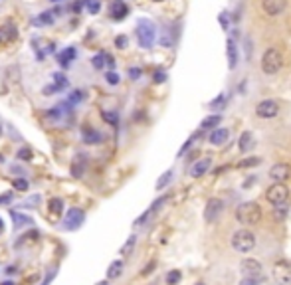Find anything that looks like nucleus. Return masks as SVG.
I'll use <instances>...</instances> for the list:
<instances>
[{
    "instance_id": "f257e3e1",
    "label": "nucleus",
    "mask_w": 291,
    "mask_h": 285,
    "mask_svg": "<svg viewBox=\"0 0 291 285\" xmlns=\"http://www.w3.org/2000/svg\"><path fill=\"white\" fill-rule=\"evenodd\" d=\"M236 220L244 226H254L262 220V208L258 202H242L236 208Z\"/></svg>"
},
{
    "instance_id": "f03ea898",
    "label": "nucleus",
    "mask_w": 291,
    "mask_h": 285,
    "mask_svg": "<svg viewBox=\"0 0 291 285\" xmlns=\"http://www.w3.org/2000/svg\"><path fill=\"white\" fill-rule=\"evenodd\" d=\"M137 40H139V46L145 48V50H151L155 40H157V26L147 20V18H141L137 22Z\"/></svg>"
},
{
    "instance_id": "7ed1b4c3",
    "label": "nucleus",
    "mask_w": 291,
    "mask_h": 285,
    "mask_svg": "<svg viewBox=\"0 0 291 285\" xmlns=\"http://www.w3.org/2000/svg\"><path fill=\"white\" fill-rule=\"evenodd\" d=\"M232 248L236 252H240V254L252 252L256 248V236H254V232H250L246 228L234 232V236H232Z\"/></svg>"
},
{
    "instance_id": "20e7f679",
    "label": "nucleus",
    "mask_w": 291,
    "mask_h": 285,
    "mask_svg": "<svg viewBox=\"0 0 291 285\" xmlns=\"http://www.w3.org/2000/svg\"><path fill=\"white\" fill-rule=\"evenodd\" d=\"M281 68H283V56H281V52L277 50V48H267V50L264 52V56H262V70H264V73L273 75Z\"/></svg>"
},
{
    "instance_id": "39448f33",
    "label": "nucleus",
    "mask_w": 291,
    "mask_h": 285,
    "mask_svg": "<svg viewBox=\"0 0 291 285\" xmlns=\"http://www.w3.org/2000/svg\"><path fill=\"white\" fill-rule=\"evenodd\" d=\"M266 198L273 206H283L287 202V198H289V188L285 184H281V182H273L266 190Z\"/></svg>"
},
{
    "instance_id": "423d86ee",
    "label": "nucleus",
    "mask_w": 291,
    "mask_h": 285,
    "mask_svg": "<svg viewBox=\"0 0 291 285\" xmlns=\"http://www.w3.org/2000/svg\"><path fill=\"white\" fill-rule=\"evenodd\" d=\"M271 277L277 285H291V261L289 260H279L273 263Z\"/></svg>"
},
{
    "instance_id": "0eeeda50",
    "label": "nucleus",
    "mask_w": 291,
    "mask_h": 285,
    "mask_svg": "<svg viewBox=\"0 0 291 285\" xmlns=\"http://www.w3.org/2000/svg\"><path fill=\"white\" fill-rule=\"evenodd\" d=\"M240 271H242V275H244V277L260 279L262 273H264V267H262V263L258 260L246 258V260H242V263H240Z\"/></svg>"
},
{
    "instance_id": "6e6552de",
    "label": "nucleus",
    "mask_w": 291,
    "mask_h": 285,
    "mask_svg": "<svg viewBox=\"0 0 291 285\" xmlns=\"http://www.w3.org/2000/svg\"><path fill=\"white\" fill-rule=\"evenodd\" d=\"M277 113H279V105L273 99H264L256 105V115L262 119H273L277 117Z\"/></svg>"
},
{
    "instance_id": "1a4fd4ad",
    "label": "nucleus",
    "mask_w": 291,
    "mask_h": 285,
    "mask_svg": "<svg viewBox=\"0 0 291 285\" xmlns=\"http://www.w3.org/2000/svg\"><path fill=\"white\" fill-rule=\"evenodd\" d=\"M83 222H85V212L81 208H72V210H68V216L64 220V228L73 232V230L81 228Z\"/></svg>"
},
{
    "instance_id": "9d476101",
    "label": "nucleus",
    "mask_w": 291,
    "mask_h": 285,
    "mask_svg": "<svg viewBox=\"0 0 291 285\" xmlns=\"http://www.w3.org/2000/svg\"><path fill=\"white\" fill-rule=\"evenodd\" d=\"M269 178L273 180V182H285L287 178H291V166L287 165V163H277V165H273L271 168H269Z\"/></svg>"
},
{
    "instance_id": "9b49d317",
    "label": "nucleus",
    "mask_w": 291,
    "mask_h": 285,
    "mask_svg": "<svg viewBox=\"0 0 291 285\" xmlns=\"http://www.w3.org/2000/svg\"><path fill=\"white\" fill-rule=\"evenodd\" d=\"M222 210H224V200H220V198H210L208 204H206V208H204V220H206V222L218 220V216L222 214Z\"/></svg>"
},
{
    "instance_id": "f8f14e48",
    "label": "nucleus",
    "mask_w": 291,
    "mask_h": 285,
    "mask_svg": "<svg viewBox=\"0 0 291 285\" xmlns=\"http://www.w3.org/2000/svg\"><path fill=\"white\" fill-rule=\"evenodd\" d=\"M287 6V0H262V8L269 16H277Z\"/></svg>"
},
{
    "instance_id": "ddd939ff",
    "label": "nucleus",
    "mask_w": 291,
    "mask_h": 285,
    "mask_svg": "<svg viewBox=\"0 0 291 285\" xmlns=\"http://www.w3.org/2000/svg\"><path fill=\"white\" fill-rule=\"evenodd\" d=\"M210 166H212V159L210 157H204V159H200V161H196V163L192 165L190 176L192 178H200V176H204L210 170Z\"/></svg>"
},
{
    "instance_id": "4468645a",
    "label": "nucleus",
    "mask_w": 291,
    "mask_h": 285,
    "mask_svg": "<svg viewBox=\"0 0 291 285\" xmlns=\"http://www.w3.org/2000/svg\"><path fill=\"white\" fill-rule=\"evenodd\" d=\"M228 139H230V131L226 127H218V129L210 131V135H208V141L214 147H222L224 142H228Z\"/></svg>"
},
{
    "instance_id": "2eb2a0df",
    "label": "nucleus",
    "mask_w": 291,
    "mask_h": 285,
    "mask_svg": "<svg viewBox=\"0 0 291 285\" xmlns=\"http://www.w3.org/2000/svg\"><path fill=\"white\" fill-rule=\"evenodd\" d=\"M81 139H83V142H87V145H99V142L103 141V135L93 127H83L81 129Z\"/></svg>"
},
{
    "instance_id": "dca6fc26",
    "label": "nucleus",
    "mask_w": 291,
    "mask_h": 285,
    "mask_svg": "<svg viewBox=\"0 0 291 285\" xmlns=\"http://www.w3.org/2000/svg\"><path fill=\"white\" fill-rule=\"evenodd\" d=\"M75 58H77V50H75V46H68L64 52H60V54H58V62H60V66H62L64 70H68Z\"/></svg>"
},
{
    "instance_id": "f3484780",
    "label": "nucleus",
    "mask_w": 291,
    "mask_h": 285,
    "mask_svg": "<svg viewBox=\"0 0 291 285\" xmlns=\"http://www.w3.org/2000/svg\"><path fill=\"white\" fill-rule=\"evenodd\" d=\"M226 56H228V68L230 70H236L238 60H240V54H238V48H236V42L234 40H228L226 42Z\"/></svg>"
},
{
    "instance_id": "a211bd4d",
    "label": "nucleus",
    "mask_w": 291,
    "mask_h": 285,
    "mask_svg": "<svg viewBox=\"0 0 291 285\" xmlns=\"http://www.w3.org/2000/svg\"><path fill=\"white\" fill-rule=\"evenodd\" d=\"M129 14V6L123 2V0H113L111 2V16L113 20H123Z\"/></svg>"
},
{
    "instance_id": "6ab92c4d",
    "label": "nucleus",
    "mask_w": 291,
    "mask_h": 285,
    "mask_svg": "<svg viewBox=\"0 0 291 285\" xmlns=\"http://www.w3.org/2000/svg\"><path fill=\"white\" fill-rule=\"evenodd\" d=\"M252 147H254V135L250 131H244L240 135V139H238V149L242 153H248Z\"/></svg>"
},
{
    "instance_id": "aec40b11",
    "label": "nucleus",
    "mask_w": 291,
    "mask_h": 285,
    "mask_svg": "<svg viewBox=\"0 0 291 285\" xmlns=\"http://www.w3.org/2000/svg\"><path fill=\"white\" fill-rule=\"evenodd\" d=\"M220 123H222V115H218V113H216V115H208V117L202 119L200 129H202V131H210V129L214 131V129H218Z\"/></svg>"
},
{
    "instance_id": "412c9836",
    "label": "nucleus",
    "mask_w": 291,
    "mask_h": 285,
    "mask_svg": "<svg viewBox=\"0 0 291 285\" xmlns=\"http://www.w3.org/2000/svg\"><path fill=\"white\" fill-rule=\"evenodd\" d=\"M34 26H50L54 24V12H42L32 20Z\"/></svg>"
},
{
    "instance_id": "4be33fe9",
    "label": "nucleus",
    "mask_w": 291,
    "mask_h": 285,
    "mask_svg": "<svg viewBox=\"0 0 291 285\" xmlns=\"http://www.w3.org/2000/svg\"><path fill=\"white\" fill-rule=\"evenodd\" d=\"M121 273H123V261L121 260L111 261V265L107 267V279H117Z\"/></svg>"
},
{
    "instance_id": "5701e85b",
    "label": "nucleus",
    "mask_w": 291,
    "mask_h": 285,
    "mask_svg": "<svg viewBox=\"0 0 291 285\" xmlns=\"http://www.w3.org/2000/svg\"><path fill=\"white\" fill-rule=\"evenodd\" d=\"M10 216H12V220H14V228H22V226H28V224L34 222L30 216H24V214H20V212H10Z\"/></svg>"
},
{
    "instance_id": "b1692460",
    "label": "nucleus",
    "mask_w": 291,
    "mask_h": 285,
    "mask_svg": "<svg viewBox=\"0 0 291 285\" xmlns=\"http://www.w3.org/2000/svg\"><path fill=\"white\" fill-rule=\"evenodd\" d=\"M262 163H264L262 157H248L246 161H240L238 166H240V168H250V166H258V165H262Z\"/></svg>"
},
{
    "instance_id": "393cba45",
    "label": "nucleus",
    "mask_w": 291,
    "mask_h": 285,
    "mask_svg": "<svg viewBox=\"0 0 291 285\" xmlns=\"http://www.w3.org/2000/svg\"><path fill=\"white\" fill-rule=\"evenodd\" d=\"M101 119H103L105 123H109L111 127H117V123H119L117 111H101Z\"/></svg>"
},
{
    "instance_id": "a878e982",
    "label": "nucleus",
    "mask_w": 291,
    "mask_h": 285,
    "mask_svg": "<svg viewBox=\"0 0 291 285\" xmlns=\"http://www.w3.org/2000/svg\"><path fill=\"white\" fill-rule=\"evenodd\" d=\"M91 64H93L95 70H103L105 64H107V54H97V56H93V58H91Z\"/></svg>"
},
{
    "instance_id": "bb28decb",
    "label": "nucleus",
    "mask_w": 291,
    "mask_h": 285,
    "mask_svg": "<svg viewBox=\"0 0 291 285\" xmlns=\"http://www.w3.org/2000/svg\"><path fill=\"white\" fill-rule=\"evenodd\" d=\"M85 157H81V161H77V163H73V166H72V176H75V178H81L83 176V170H85V161H83Z\"/></svg>"
},
{
    "instance_id": "cd10ccee",
    "label": "nucleus",
    "mask_w": 291,
    "mask_h": 285,
    "mask_svg": "<svg viewBox=\"0 0 291 285\" xmlns=\"http://www.w3.org/2000/svg\"><path fill=\"white\" fill-rule=\"evenodd\" d=\"M180 279H182V273H180L178 269H170V271L167 273V285H178Z\"/></svg>"
},
{
    "instance_id": "c85d7f7f",
    "label": "nucleus",
    "mask_w": 291,
    "mask_h": 285,
    "mask_svg": "<svg viewBox=\"0 0 291 285\" xmlns=\"http://www.w3.org/2000/svg\"><path fill=\"white\" fill-rule=\"evenodd\" d=\"M170 180H172V170H167V172H163V176L157 180V190H163V188H167Z\"/></svg>"
},
{
    "instance_id": "c756f323",
    "label": "nucleus",
    "mask_w": 291,
    "mask_h": 285,
    "mask_svg": "<svg viewBox=\"0 0 291 285\" xmlns=\"http://www.w3.org/2000/svg\"><path fill=\"white\" fill-rule=\"evenodd\" d=\"M85 8H87L89 14H99L101 2H99V0H85Z\"/></svg>"
},
{
    "instance_id": "7c9ffc66",
    "label": "nucleus",
    "mask_w": 291,
    "mask_h": 285,
    "mask_svg": "<svg viewBox=\"0 0 291 285\" xmlns=\"http://www.w3.org/2000/svg\"><path fill=\"white\" fill-rule=\"evenodd\" d=\"M54 87L60 91V89H66L68 87V77L64 73H54Z\"/></svg>"
},
{
    "instance_id": "2f4dec72",
    "label": "nucleus",
    "mask_w": 291,
    "mask_h": 285,
    "mask_svg": "<svg viewBox=\"0 0 291 285\" xmlns=\"http://www.w3.org/2000/svg\"><path fill=\"white\" fill-rule=\"evenodd\" d=\"M135 242H137V238H135V236H129L127 242H125L123 248H121V254H123V256H129V254L133 252V248H135Z\"/></svg>"
},
{
    "instance_id": "473e14b6",
    "label": "nucleus",
    "mask_w": 291,
    "mask_h": 285,
    "mask_svg": "<svg viewBox=\"0 0 291 285\" xmlns=\"http://www.w3.org/2000/svg\"><path fill=\"white\" fill-rule=\"evenodd\" d=\"M48 204H50V212L52 214H60L64 210V200H60V198H52Z\"/></svg>"
},
{
    "instance_id": "72a5a7b5",
    "label": "nucleus",
    "mask_w": 291,
    "mask_h": 285,
    "mask_svg": "<svg viewBox=\"0 0 291 285\" xmlns=\"http://www.w3.org/2000/svg\"><path fill=\"white\" fill-rule=\"evenodd\" d=\"M81 99H83V91L75 89V91H72V93H70V97H68V103H70V105H73V103H79Z\"/></svg>"
},
{
    "instance_id": "f704fd0d",
    "label": "nucleus",
    "mask_w": 291,
    "mask_h": 285,
    "mask_svg": "<svg viewBox=\"0 0 291 285\" xmlns=\"http://www.w3.org/2000/svg\"><path fill=\"white\" fill-rule=\"evenodd\" d=\"M105 81H107L109 85H119L121 77H119V73H117V71H107V73H105Z\"/></svg>"
},
{
    "instance_id": "c9c22d12",
    "label": "nucleus",
    "mask_w": 291,
    "mask_h": 285,
    "mask_svg": "<svg viewBox=\"0 0 291 285\" xmlns=\"http://www.w3.org/2000/svg\"><path fill=\"white\" fill-rule=\"evenodd\" d=\"M12 186H14L16 190H20V192H26V190H28V180H24V178H14V180H12Z\"/></svg>"
},
{
    "instance_id": "e433bc0d",
    "label": "nucleus",
    "mask_w": 291,
    "mask_h": 285,
    "mask_svg": "<svg viewBox=\"0 0 291 285\" xmlns=\"http://www.w3.org/2000/svg\"><path fill=\"white\" fill-rule=\"evenodd\" d=\"M151 216H153V210L149 208L147 212H143V214H141V216H139V218L135 220V226H143V224H145V222H147V220H149Z\"/></svg>"
},
{
    "instance_id": "4c0bfd02",
    "label": "nucleus",
    "mask_w": 291,
    "mask_h": 285,
    "mask_svg": "<svg viewBox=\"0 0 291 285\" xmlns=\"http://www.w3.org/2000/svg\"><path fill=\"white\" fill-rule=\"evenodd\" d=\"M230 14L228 12H220V16H218V20H220V26H222V30H228L230 28V18H228Z\"/></svg>"
},
{
    "instance_id": "58836bf2",
    "label": "nucleus",
    "mask_w": 291,
    "mask_h": 285,
    "mask_svg": "<svg viewBox=\"0 0 291 285\" xmlns=\"http://www.w3.org/2000/svg\"><path fill=\"white\" fill-rule=\"evenodd\" d=\"M153 81H155V83H165V81H167V71L157 70V71L153 73Z\"/></svg>"
},
{
    "instance_id": "ea45409f",
    "label": "nucleus",
    "mask_w": 291,
    "mask_h": 285,
    "mask_svg": "<svg viewBox=\"0 0 291 285\" xmlns=\"http://www.w3.org/2000/svg\"><path fill=\"white\" fill-rule=\"evenodd\" d=\"M155 267H157V261H155V260H151V261H149L147 265H145V269L141 271V275H143V277H147V275H151Z\"/></svg>"
},
{
    "instance_id": "a19ab883",
    "label": "nucleus",
    "mask_w": 291,
    "mask_h": 285,
    "mask_svg": "<svg viewBox=\"0 0 291 285\" xmlns=\"http://www.w3.org/2000/svg\"><path fill=\"white\" fill-rule=\"evenodd\" d=\"M30 157H32V151L30 149H20L18 153H16V159H20V161H30Z\"/></svg>"
},
{
    "instance_id": "79ce46f5",
    "label": "nucleus",
    "mask_w": 291,
    "mask_h": 285,
    "mask_svg": "<svg viewBox=\"0 0 291 285\" xmlns=\"http://www.w3.org/2000/svg\"><path fill=\"white\" fill-rule=\"evenodd\" d=\"M194 139H196V135H192V137H190V139H188V141L184 142V145H182V149L178 151V157H182V155H184V153H186V151L190 149V145H192V142H194Z\"/></svg>"
},
{
    "instance_id": "37998d69",
    "label": "nucleus",
    "mask_w": 291,
    "mask_h": 285,
    "mask_svg": "<svg viewBox=\"0 0 291 285\" xmlns=\"http://www.w3.org/2000/svg\"><path fill=\"white\" fill-rule=\"evenodd\" d=\"M224 101H226V95H224V93H220L218 97L210 103V107H222V105H224Z\"/></svg>"
},
{
    "instance_id": "c03bdc74",
    "label": "nucleus",
    "mask_w": 291,
    "mask_h": 285,
    "mask_svg": "<svg viewBox=\"0 0 291 285\" xmlns=\"http://www.w3.org/2000/svg\"><path fill=\"white\" fill-rule=\"evenodd\" d=\"M141 73H143L141 68H131V70H129V77H131L133 81H137V79L141 77Z\"/></svg>"
},
{
    "instance_id": "a18cd8bd",
    "label": "nucleus",
    "mask_w": 291,
    "mask_h": 285,
    "mask_svg": "<svg viewBox=\"0 0 291 285\" xmlns=\"http://www.w3.org/2000/svg\"><path fill=\"white\" fill-rule=\"evenodd\" d=\"M115 46L119 48V50L127 48V36H117V38H115Z\"/></svg>"
},
{
    "instance_id": "49530a36",
    "label": "nucleus",
    "mask_w": 291,
    "mask_h": 285,
    "mask_svg": "<svg viewBox=\"0 0 291 285\" xmlns=\"http://www.w3.org/2000/svg\"><path fill=\"white\" fill-rule=\"evenodd\" d=\"M165 202H167V196H163V198H159V200H155V202L151 204V210H153V214H155V212H157V210H159V208H161V206H163Z\"/></svg>"
},
{
    "instance_id": "de8ad7c7",
    "label": "nucleus",
    "mask_w": 291,
    "mask_h": 285,
    "mask_svg": "<svg viewBox=\"0 0 291 285\" xmlns=\"http://www.w3.org/2000/svg\"><path fill=\"white\" fill-rule=\"evenodd\" d=\"M64 113H62V107H54L50 109V113H48V117H52V119H60Z\"/></svg>"
},
{
    "instance_id": "09e8293b",
    "label": "nucleus",
    "mask_w": 291,
    "mask_h": 285,
    "mask_svg": "<svg viewBox=\"0 0 291 285\" xmlns=\"http://www.w3.org/2000/svg\"><path fill=\"white\" fill-rule=\"evenodd\" d=\"M240 285H260V279H250V277H242Z\"/></svg>"
},
{
    "instance_id": "8fccbe9b",
    "label": "nucleus",
    "mask_w": 291,
    "mask_h": 285,
    "mask_svg": "<svg viewBox=\"0 0 291 285\" xmlns=\"http://www.w3.org/2000/svg\"><path fill=\"white\" fill-rule=\"evenodd\" d=\"M54 277H56V269H52L50 273H48V275H46V279L42 281V285H50V281H52Z\"/></svg>"
},
{
    "instance_id": "3c124183",
    "label": "nucleus",
    "mask_w": 291,
    "mask_h": 285,
    "mask_svg": "<svg viewBox=\"0 0 291 285\" xmlns=\"http://www.w3.org/2000/svg\"><path fill=\"white\" fill-rule=\"evenodd\" d=\"M6 38H16V28L14 26H8L6 28Z\"/></svg>"
},
{
    "instance_id": "603ef678",
    "label": "nucleus",
    "mask_w": 291,
    "mask_h": 285,
    "mask_svg": "<svg viewBox=\"0 0 291 285\" xmlns=\"http://www.w3.org/2000/svg\"><path fill=\"white\" fill-rule=\"evenodd\" d=\"M83 6H85V0H77V2L73 4V10H75V12H79Z\"/></svg>"
},
{
    "instance_id": "864d4df0",
    "label": "nucleus",
    "mask_w": 291,
    "mask_h": 285,
    "mask_svg": "<svg viewBox=\"0 0 291 285\" xmlns=\"http://www.w3.org/2000/svg\"><path fill=\"white\" fill-rule=\"evenodd\" d=\"M12 202V194H4V196H0V204H8Z\"/></svg>"
},
{
    "instance_id": "5fc2aeb1",
    "label": "nucleus",
    "mask_w": 291,
    "mask_h": 285,
    "mask_svg": "<svg viewBox=\"0 0 291 285\" xmlns=\"http://www.w3.org/2000/svg\"><path fill=\"white\" fill-rule=\"evenodd\" d=\"M254 182H256V176H252V178H248V180L244 182V188H248V186H252Z\"/></svg>"
},
{
    "instance_id": "6e6d98bb",
    "label": "nucleus",
    "mask_w": 291,
    "mask_h": 285,
    "mask_svg": "<svg viewBox=\"0 0 291 285\" xmlns=\"http://www.w3.org/2000/svg\"><path fill=\"white\" fill-rule=\"evenodd\" d=\"M107 66H109V68H115V62H113L111 56H107Z\"/></svg>"
},
{
    "instance_id": "4d7b16f0",
    "label": "nucleus",
    "mask_w": 291,
    "mask_h": 285,
    "mask_svg": "<svg viewBox=\"0 0 291 285\" xmlns=\"http://www.w3.org/2000/svg\"><path fill=\"white\" fill-rule=\"evenodd\" d=\"M95 285H109V279H103V281H99V283H95Z\"/></svg>"
},
{
    "instance_id": "13d9d810",
    "label": "nucleus",
    "mask_w": 291,
    "mask_h": 285,
    "mask_svg": "<svg viewBox=\"0 0 291 285\" xmlns=\"http://www.w3.org/2000/svg\"><path fill=\"white\" fill-rule=\"evenodd\" d=\"M0 285H14V281H4V283H0Z\"/></svg>"
},
{
    "instance_id": "bf43d9fd",
    "label": "nucleus",
    "mask_w": 291,
    "mask_h": 285,
    "mask_svg": "<svg viewBox=\"0 0 291 285\" xmlns=\"http://www.w3.org/2000/svg\"><path fill=\"white\" fill-rule=\"evenodd\" d=\"M194 285H206V283L204 281H198V283H194Z\"/></svg>"
},
{
    "instance_id": "052dcab7",
    "label": "nucleus",
    "mask_w": 291,
    "mask_h": 285,
    "mask_svg": "<svg viewBox=\"0 0 291 285\" xmlns=\"http://www.w3.org/2000/svg\"><path fill=\"white\" fill-rule=\"evenodd\" d=\"M0 230H2V218H0Z\"/></svg>"
},
{
    "instance_id": "680f3d73",
    "label": "nucleus",
    "mask_w": 291,
    "mask_h": 285,
    "mask_svg": "<svg viewBox=\"0 0 291 285\" xmlns=\"http://www.w3.org/2000/svg\"><path fill=\"white\" fill-rule=\"evenodd\" d=\"M50 2H62V0H50Z\"/></svg>"
},
{
    "instance_id": "e2e57ef3",
    "label": "nucleus",
    "mask_w": 291,
    "mask_h": 285,
    "mask_svg": "<svg viewBox=\"0 0 291 285\" xmlns=\"http://www.w3.org/2000/svg\"><path fill=\"white\" fill-rule=\"evenodd\" d=\"M157 2H161V0H157Z\"/></svg>"
}]
</instances>
